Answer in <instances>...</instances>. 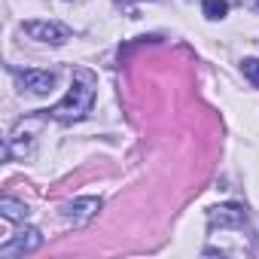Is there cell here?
<instances>
[{"label":"cell","mask_w":259,"mask_h":259,"mask_svg":"<svg viewBox=\"0 0 259 259\" xmlns=\"http://www.w3.org/2000/svg\"><path fill=\"white\" fill-rule=\"evenodd\" d=\"M43 244V235L37 229H22L13 241H4L0 244V256H19V253H31Z\"/></svg>","instance_id":"3"},{"label":"cell","mask_w":259,"mask_h":259,"mask_svg":"<svg viewBox=\"0 0 259 259\" xmlns=\"http://www.w3.org/2000/svg\"><path fill=\"white\" fill-rule=\"evenodd\" d=\"M241 220H244V213H241L238 207H232V204H229V207H217V210L210 213V223H213V226H217V223H220V226H238Z\"/></svg>","instance_id":"6"},{"label":"cell","mask_w":259,"mask_h":259,"mask_svg":"<svg viewBox=\"0 0 259 259\" xmlns=\"http://www.w3.org/2000/svg\"><path fill=\"white\" fill-rule=\"evenodd\" d=\"M98 210H101V201H98V198H76V201L64 204V217H67L73 226H82V223H89V220H92Z\"/></svg>","instance_id":"5"},{"label":"cell","mask_w":259,"mask_h":259,"mask_svg":"<svg viewBox=\"0 0 259 259\" xmlns=\"http://www.w3.org/2000/svg\"><path fill=\"white\" fill-rule=\"evenodd\" d=\"M95 89H98L95 73L76 70V73H73V82H70V89H67V95H64L52 110H46V113H49L52 119H58V122L82 119V116L92 110V104H95Z\"/></svg>","instance_id":"1"},{"label":"cell","mask_w":259,"mask_h":259,"mask_svg":"<svg viewBox=\"0 0 259 259\" xmlns=\"http://www.w3.org/2000/svg\"><path fill=\"white\" fill-rule=\"evenodd\" d=\"M244 76L259 89V58H247V61H244Z\"/></svg>","instance_id":"9"},{"label":"cell","mask_w":259,"mask_h":259,"mask_svg":"<svg viewBox=\"0 0 259 259\" xmlns=\"http://www.w3.org/2000/svg\"><path fill=\"white\" fill-rule=\"evenodd\" d=\"M25 34L31 37V40H40V43H64L67 37H70V28L67 25H61V22H49V19H43V22H28L25 25Z\"/></svg>","instance_id":"2"},{"label":"cell","mask_w":259,"mask_h":259,"mask_svg":"<svg viewBox=\"0 0 259 259\" xmlns=\"http://www.w3.org/2000/svg\"><path fill=\"white\" fill-rule=\"evenodd\" d=\"M201 10H204L207 19H223L229 13V4L226 0H201Z\"/></svg>","instance_id":"8"},{"label":"cell","mask_w":259,"mask_h":259,"mask_svg":"<svg viewBox=\"0 0 259 259\" xmlns=\"http://www.w3.org/2000/svg\"><path fill=\"white\" fill-rule=\"evenodd\" d=\"M16 79L34 95H46L55 85V73H49V70H16Z\"/></svg>","instance_id":"4"},{"label":"cell","mask_w":259,"mask_h":259,"mask_svg":"<svg viewBox=\"0 0 259 259\" xmlns=\"http://www.w3.org/2000/svg\"><path fill=\"white\" fill-rule=\"evenodd\" d=\"M0 210H4L7 220H25L28 217V207L19 204V201H13V198H0Z\"/></svg>","instance_id":"7"}]
</instances>
